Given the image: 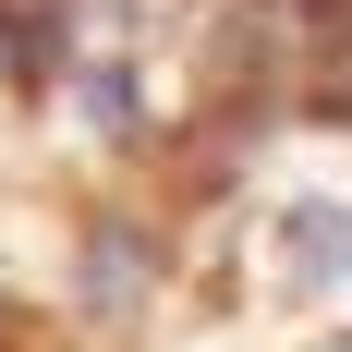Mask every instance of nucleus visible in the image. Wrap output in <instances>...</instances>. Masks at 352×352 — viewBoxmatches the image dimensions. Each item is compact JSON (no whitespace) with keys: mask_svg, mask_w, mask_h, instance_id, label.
I'll return each instance as SVG.
<instances>
[{"mask_svg":"<svg viewBox=\"0 0 352 352\" xmlns=\"http://www.w3.org/2000/svg\"><path fill=\"white\" fill-rule=\"evenodd\" d=\"M280 255H304L292 280H352V219H340V207H292Z\"/></svg>","mask_w":352,"mask_h":352,"instance_id":"obj_1","label":"nucleus"}]
</instances>
